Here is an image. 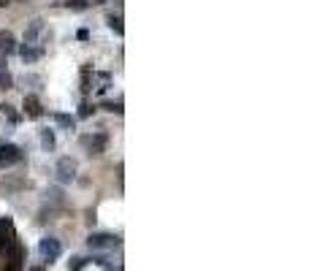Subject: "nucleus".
Here are the masks:
<instances>
[{"label": "nucleus", "mask_w": 309, "mask_h": 271, "mask_svg": "<svg viewBox=\"0 0 309 271\" xmlns=\"http://www.w3.org/2000/svg\"><path fill=\"white\" fill-rule=\"evenodd\" d=\"M0 255H3V263H0V268H3V271H22L25 250H22L17 233H11V239L6 242V247H3V252H0Z\"/></svg>", "instance_id": "1"}, {"label": "nucleus", "mask_w": 309, "mask_h": 271, "mask_svg": "<svg viewBox=\"0 0 309 271\" xmlns=\"http://www.w3.org/2000/svg\"><path fill=\"white\" fill-rule=\"evenodd\" d=\"M76 171H79V163L74 160V157H60V160H57V168H54L60 185H68V182H74V179H76Z\"/></svg>", "instance_id": "2"}, {"label": "nucleus", "mask_w": 309, "mask_h": 271, "mask_svg": "<svg viewBox=\"0 0 309 271\" xmlns=\"http://www.w3.org/2000/svg\"><path fill=\"white\" fill-rule=\"evenodd\" d=\"M38 252H41V258L46 263H52L54 258H60V255H62V244L54 236H46V239H41V244H38Z\"/></svg>", "instance_id": "3"}, {"label": "nucleus", "mask_w": 309, "mask_h": 271, "mask_svg": "<svg viewBox=\"0 0 309 271\" xmlns=\"http://www.w3.org/2000/svg\"><path fill=\"white\" fill-rule=\"evenodd\" d=\"M82 144L87 147V152L90 155H103L109 147V136L106 133H92V136H84Z\"/></svg>", "instance_id": "4"}, {"label": "nucleus", "mask_w": 309, "mask_h": 271, "mask_svg": "<svg viewBox=\"0 0 309 271\" xmlns=\"http://www.w3.org/2000/svg\"><path fill=\"white\" fill-rule=\"evenodd\" d=\"M87 244H90L92 250H114V247H120V239L112 236V233H90Z\"/></svg>", "instance_id": "5"}, {"label": "nucleus", "mask_w": 309, "mask_h": 271, "mask_svg": "<svg viewBox=\"0 0 309 271\" xmlns=\"http://www.w3.org/2000/svg\"><path fill=\"white\" fill-rule=\"evenodd\" d=\"M44 33H46V25H44V19H33V22H30V25H27V30H25V44L44 46V44H41Z\"/></svg>", "instance_id": "6"}, {"label": "nucleus", "mask_w": 309, "mask_h": 271, "mask_svg": "<svg viewBox=\"0 0 309 271\" xmlns=\"http://www.w3.org/2000/svg\"><path fill=\"white\" fill-rule=\"evenodd\" d=\"M22 160V149L17 144H0V165H14V163H19Z\"/></svg>", "instance_id": "7"}, {"label": "nucleus", "mask_w": 309, "mask_h": 271, "mask_svg": "<svg viewBox=\"0 0 309 271\" xmlns=\"http://www.w3.org/2000/svg\"><path fill=\"white\" fill-rule=\"evenodd\" d=\"M22 109H25V114H27L30 119L44 117V106H41V100H38L36 95H25V103H22Z\"/></svg>", "instance_id": "8"}, {"label": "nucleus", "mask_w": 309, "mask_h": 271, "mask_svg": "<svg viewBox=\"0 0 309 271\" xmlns=\"http://www.w3.org/2000/svg\"><path fill=\"white\" fill-rule=\"evenodd\" d=\"M17 52V38H14L11 30H0V54H14Z\"/></svg>", "instance_id": "9"}, {"label": "nucleus", "mask_w": 309, "mask_h": 271, "mask_svg": "<svg viewBox=\"0 0 309 271\" xmlns=\"http://www.w3.org/2000/svg\"><path fill=\"white\" fill-rule=\"evenodd\" d=\"M17 49H19V57L25 62H36L44 54V46H36V44H22V46H17Z\"/></svg>", "instance_id": "10"}, {"label": "nucleus", "mask_w": 309, "mask_h": 271, "mask_svg": "<svg viewBox=\"0 0 309 271\" xmlns=\"http://www.w3.org/2000/svg\"><path fill=\"white\" fill-rule=\"evenodd\" d=\"M41 147L44 149H54V130H49V127L41 130Z\"/></svg>", "instance_id": "11"}, {"label": "nucleus", "mask_w": 309, "mask_h": 271, "mask_svg": "<svg viewBox=\"0 0 309 271\" xmlns=\"http://www.w3.org/2000/svg\"><path fill=\"white\" fill-rule=\"evenodd\" d=\"M6 230H11V220H9V217H6V220H0V252H3L6 242L11 239V233H9V239H6Z\"/></svg>", "instance_id": "12"}, {"label": "nucleus", "mask_w": 309, "mask_h": 271, "mask_svg": "<svg viewBox=\"0 0 309 271\" xmlns=\"http://www.w3.org/2000/svg\"><path fill=\"white\" fill-rule=\"evenodd\" d=\"M65 9H71V11H87V9H90V0H65Z\"/></svg>", "instance_id": "13"}, {"label": "nucleus", "mask_w": 309, "mask_h": 271, "mask_svg": "<svg viewBox=\"0 0 309 271\" xmlns=\"http://www.w3.org/2000/svg\"><path fill=\"white\" fill-rule=\"evenodd\" d=\"M106 22H109V27H112L117 36H122V33H125V27H122V17H114V14H109V19H106Z\"/></svg>", "instance_id": "14"}, {"label": "nucleus", "mask_w": 309, "mask_h": 271, "mask_svg": "<svg viewBox=\"0 0 309 271\" xmlns=\"http://www.w3.org/2000/svg\"><path fill=\"white\" fill-rule=\"evenodd\" d=\"M52 117H54V122L62 125V127H68V130L76 125V119H74V117H68V114H52Z\"/></svg>", "instance_id": "15"}, {"label": "nucleus", "mask_w": 309, "mask_h": 271, "mask_svg": "<svg viewBox=\"0 0 309 271\" xmlns=\"http://www.w3.org/2000/svg\"><path fill=\"white\" fill-rule=\"evenodd\" d=\"M11 84H14V79H11V74L9 71H0V90H11Z\"/></svg>", "instance_id": "16"}, {"label": "nucleus", "mask_w": 309, "mask_h": 271, "mask_svg": "<svg viewBox=\"0 0 309 271\" xmlns=\"http://www.w3.org/2000/svg\"><path fill=\"white\" fill-rule=\"evenodd\" d=\"M82 90L84 92L92 90V87H90V68H82Z\"/></svg>", "instance_id": "17"}, {"label": "nucleus", "mask_w": 309, "mask_h": 271, "mask_svg": "<svg viewBox=\"0 0 309 271\" xmlns=\"http://www.w3.org/2000/svg\"><path fill=\"white\" fill-rule=\"evenodd\" d=\"M92 106H90V103H82V106H79V119H87V117H90L92 114Z\"/></svg>", "instance_id": "18"}, {"label": "nucleus", "mask_w": 309, "mask_h": 271, "mask_svg": "<svg viewBox=\"0 0 309 271\" xmlns=\"http://www.w3.org/2000/svg\"><path fill=\"white\" fill-rule=\"evenodd\" d=\"M3 111H6V117H9L11 122H19V114H17V111H14L11 106H3Z\"/></svg>", "instance_id": "19"}, {"label": "nucleus", "mask_w": 309, "mask_h": 271, "mask_svg": "<svg viewBox=\"0 0 309 271\" xmlns=\"http://www.w3.org/2000/svg\"><path fill=\"white\" fill-rule=\"evenodd\" d=\"M84 263H87L84 258H76V260H74V266H71V268H74V271H79V268H82V266H84Z\"/></svg>", "instance_id": "20"}, {"label": "nucleus", "mask_w": 309, "mask_h": 271, "mask_svg": "<svg viewBox=\"0 0 309 271\" xmlns=\"http://www.w3.org/2000/svg\"><path fill=\"white\" fill-rule=\"evenodd\" d=\"M6 68V54H0V71Z\"/></svg>", "instance_id": "21"}, {"label": "nucleus", "mask_w": 309, "mask_h": 271, "mask_svg": "<svg viewBox=\"0 0 309 271\" xmlns=\"http://www.w3.org/2000/svg\"><path fill=\"white\" fill-rule=\"evenodd\" d=\"M11 3V0H0V9H6V6H9Z\"/></svg>", "instance_id": "22"}, {"label": "nucleus", "mask_w": 309, "mask_h": 271, "mask_svg": "<svg viewBox=\"0 0 309 271\" xmlns=\"http://www.w3.org/2000/svg\"><path fill=\"white\" fill-rule=\"evenodd\" d=\"M92 3H95V6H100V3H106V0H92Z\"/></svg>", "instance_id": "23"}]
</instances>
